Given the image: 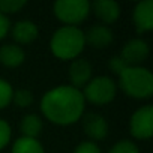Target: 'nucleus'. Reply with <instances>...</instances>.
<instances>
[{
    "instance_id": "1",
    "label": "nucleus",
    "mask_w": 153,
    "mask_h": 153,
    "mask_svg": "<svg viewBox=\"0 0 153 153\" xmlns=\"http://www.w3.org/2000/svg\"><path fill=\"white\" fill-rule=\"evenodd\" d=\"M83 92L72 86H59L48 90L41 99V111L54 125L68 126L76 123L84 113Z\"/></svg>"
},
{
    "instance_id": "2",
    "label": "nucleus",
    "mask_w": 153,
    "mask_h": 153,
    "mask_svg": "<svg viewBox=\"0 0 153 153\" xmlns=\"http://www.w3.org/2000/svg\"><path fill=\"white\" fill-rule=\"evenodd\" d=\"M86 45L84 32L76 26H63L57 29L50 41L51 53L60 60L78 59Z\"/></svg>"
},
{
    "instance_id": "3",
    "label": "nucleus",
    "mask_w": 153,
    "mask_h": 153,
    "mask_svg": "<svg viewBox=\"0 0 153 153\" xmlns=\"http://www.w3.org/2000/svg\"><path fill=\"white\" fill-rule=\"evenodd\" d=\"M119 86L134 99H149L153 95V75L144 66H126L119 74Z\"/></svg>"
},
{
    "instance_id": "4",
    "label": "nucleus",
    "mask_w": 153,
    "mask_h": 153,
    "mask_svg": "<svg viewBox=\"0 0 153 153\" xmlns=\"http://www.w3.org/2000/svg\"><path fill=\"white\" fill-rule=\"evenodd\" d=\"M54 15L68 26H75L84 21L90 12L89 0H57L53 5Z\"/></svg>"
},
{
    "instance_id": "5",
    "label": "nucleus",
    "mask_w": 153,
    "mask_h": 153,
    "mask_svg": "<svg viewBox=\"0 0 153 153\" xmlns=\"http://www.w3.org/2000/svg\"><path fill=\"white\" fill-rule=\"evenodd\" d=\"M117 86L114 80H111L110 76H95L92 78L86 86H84V101H89L90 104L95 105H105L110 104L114 96H116Z\"/></svg>"
},
{
    "instance_id": "6",
    "label": "nucleus",
    "mask_w": 153,
    "mask_h": 153,
    "mask_svg": "<svg viewBox=\"0 0 153 153\" xmlns=\"http://www.w3.org/2000/svg\"><path fill=\"white\" fill-rule=\"evenodd\" d=\"M129 129L134 138L149 140L153 135V107L144 105L138 108L131 117Z\"/></svg>"
},
{
    "instance_id": "7",
    "label": "nucleus",
    "mask_w": 153,
    "mask_h": 153,
    "mask_svg": "<svg viewBox=\"0 0 153 153\" xmlns=\"http://www.w3.org/2000/svg\"><path fill=\"white\" fill-rule=\"evenodd\" d=\"M150 54V48L149 44L141 39V38H135L128 41L120 53V59L128 65V66H140Z\"/></svg>"
},
{
    "instance_id": "8",
    "label": "nucleus",
    "mask_w": 153,
    "mask_h": 153,
    "mask_svg": "<svg viewBox=\"0 0 153 153\" xmlns=\"http://www.w3.org/2000/svg\"><path fill=\"white\" fill-rule=\"evenodd\" d=\"M92 74H93V68H92L90 62L86 59H74L68 69V76H69L71 86L78 90H80V87H84L92 80Z\"/></svg>"
},
{
    "instance_id": "9",
    "label": "nucleus",
    "mask_w": 153,
    "mask_h": 153,
    "mask_svg": "<svg viewBox=\"0 0 153 153\" xmlns=\"http://www.w3.org/2000/svg\"><path fill=\"white\" fill-rule=\"evenodd\" d=\"M134 24L137 33H146L153 29V0H143L134 8Z\"/></svg>"
},
{
    "instance_id": "10",
    "label": "nucleus",
    "mask_w": 153,
    "mask_h": 153,
    "mask_svg": "<svg viewBox=\"0 0 153 153\" xmlns=\"http://www.w3.org/2000/svg\"><path fill=\"white\" fill-rule=\"evenodd\" d=\"M83 129H84L86 135L92 140V143L104 140L108 135V123H107L105 117L98 113L86 114V117L83 119Z\"/></svg>"
},
{
    "instance_id": "11",
    "label": "nucleus",
    "mask_w": 153,
    "mask_h": 153,
    "mask_svg": "<svg viewBox=\"0 0 153 153\" xmlns=\"http://www.w3.org/2000/svg\"><path fill=\"white\" fill-rule=\"evenodd\" d=\"M113 32L108 26L104 24H95L92 26L87 33H84V39L86 44H89L90 47L96 48V50H102L105 47H108L113 42Z\"/></svg>"
},
{
    "instance_id": "12",
    "label": "nucleus",
    "mask_w": 153,
    "mask_h": 153,
    "mask_svg": "<svg viewBox=\"0 0 153 153\" xmlns=\"http://www.w3.org/2000/svg\"><path fill=\"white\" fill-rule=\"evenodd\" d=\"M90 9H93L95 15L105 24L114 23L120 17V6L114 0H95L90 3Z\"/></svg>"
},
{
    "instance_id": "13",
    "label": "nucleus",
    "mask_w": 153,
    "mask_h": 153,
    "mask_svg": "<svg viewBox=\"0 0 153 153\" xmlns=\"http://www.w3.org/2000/svg\"><path fill=\"white\" fill-rule=\"evenodd\" d=\"M11 35H12L14 41L18 42V44H30L38 38L39 29L33 21L21 20V21H18L12 26Z\"/></svg>"
},
{
    "instance_id": "14",
    "label": "nucleus",
    "mask_w": 153,
    "mask_h": 153,
    "mask_svg": "<svg viewBox=\"0 0 153 153\" xmlns=\"http://www.w3.org/2000/svg\"><path fill=\"white\" fill-rule=\"evenodd\" d=\"M26 59V54L20 45L5 44L0 47V63L6 68H17Z\"/></svg>"
},
{
    "instance_id": "15",
    "label": "nucleus",
    "mask_w": 153,
    "mask_h": 153,
    "mask_svg": "<svg viewBox=\"0 0 153 153\" xmlns=\"http://www.w3.org/2000/svg\"><path fill=\"white\" fill-rule=\"evenodd\" d=\"M42 119L36 114H26L20 122V131L27 138H36L42 132Z\"/></svg>"
},
{
    "instance_id": "16",
    "label": "nucleus",
    "mask_w": 153,
    "mask_h": 153,
    "mask_svg": "<svg viewBox=\"0 0 153 153\" xmlns=\"http://www.w3.org/2000/svg\"><path fill=\"white\" fill-rule=\"evenodd\" d=\"M12 153H45V150L38 138L20 137L12 146Z\"/></svg>"
},
{
    "instance_id": "17",
    "label": "nucleus",
    "mask_w": 153,
    "mask_h": 153,
    "mask_svg": "<svg viewBox=\"0 0 153 153\" xmlns=\"http://www.w3.org/2000/svg\"><path fill=\"white\" fill-rule=\"evenodd\" d=\"M12 102L20 108H27L33 104V93L27 89H20V90L14 92Z\"/></svg>"
},
{
    "instance_id": "18",
    "label": "nucleus",
    "mask_w": 153,
    "mask_h": 153,
    "mask_svg": "<svg viewBox=\"0 0 153 153\" xmlns=\"http://www.w3.org/2000/svg\"><path fill=\"white\" fill-rule=\"evenodd\" d=\"M12 95H14L12 86L6 80L0 78V110L6 108L12 102Z\"/></svg>"
},
{
    "instance_id": "19",
    "label": "nucleus",
    "mask_w": 153,
    "mask_h": 153,
    "mask_svg": "<svg viewBox=\"0 0 153 153\" xmlns=\"http://www.w3.org/2000/svg\"><path fill=\"white\" fill-rule=\"evenodd\" d=\"M27 5L26 0H0V14H15Z\"/></svg>"
},
{
    "instance_id": "20",
    "label": "nucleus",
    "mask_w": 153,
    "mask_h": 153,
    "mask_svg": "<svg viewBox=\"0 0 153 153\" xmlns=\"http://www.w3.org/2000/svg\"><path fill=\"white\" fill-rule=\"evenodd\" d=\"M108 153H140L138 147L135 143L129 141V140H122L119 143H116Z\"/></svg>"
},
{
    "instance_id": "21",
    "label": "nucleus",
    "mask_w": 153,
    "mask_h": 153,
    "mask_svg": "<svg viewBox=\"0 0 153 153\" xmlns=\"http://www.w3.org/2000/svg\"><path fill=\"white\" fill-rule=\"evenodd\" d=\"M11 135H12V131H11L9 123L3 119H0V150L5 149L9 144Z\"/></svg>"
},
{
    "instance_id": "22",
    "label": "nucleus",
    "mask_w": 153,
    "mask_h": 153,
    "mask_svg": "<svg viewBox=\"0 0 153 153\" xmlns=\"http://www.w3.org/2000/svg\"><path fill=\"white\" fill-rule=\"evenodd\" d=\"M74 153H102V152L98 147V144H95L92 141H81L75 147Z\"/></svg>"
},
{
    "instance_id": "23",
    "label": "nucleus",
    "mask_w": 153,
    "mask_h": 153,
    "mask_svg": "<svg viewBox=\"0 0 153 153\" xmlns=\"http://www.w3.org/2000/svg\"><path fill=\"white\" fill-rule=\"evenodd\" d=\"M126 66H128V65L120 59V56H114V57H111V60H110V68H111V71H113L114 74H120Z\"/></svg>"
},
{
    "instance_id": "24",
    "label": "nucleus",
    "mask_w": 153,
    "mask_h": 153,
    "mask_svg": "<svg viewBox=\"0 0 153 153\" xmlns=\"http://www.w3.org/2000/svg\"><path fill=\"white\" fill-rule=\"evenodd\" d=\"M9 29H11L9 18L6 15H3V14H0V41L9 33Z\"/></svg>"
}]
</instances>
